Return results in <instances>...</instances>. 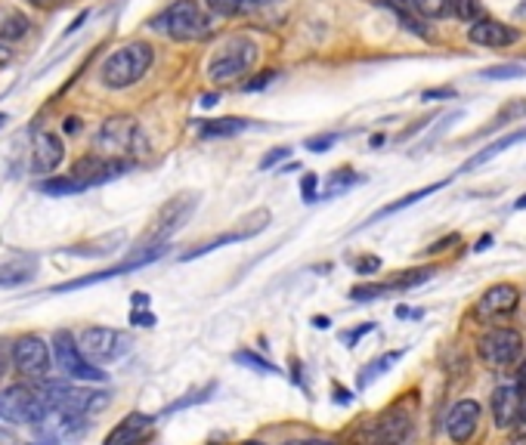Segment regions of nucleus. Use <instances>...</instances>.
Returning a JSON list of instances; mask_svg holds the SVG:
<instances>
[{"label":"nucleus","mask_w":526,"mask_h":445,"mask_svg":"<svg viewBox=\"0 0 526 445\" xmlns=\"http://www.w3.org/2000/svg\"><path fill=\"white\" fill-rule=\"evenodd\" d=\"M149 28L170 37V41L190 44L211 35V15L199 0H174V4L164 6L159 15L149 19Z\"/></svg>","instance_id":"nucleus-1"},{"label":"nucleus","mask_w":526,"mask_h":445,"mask_svg":"<svg viewBox=\"0 0 526 445\" xmlns=\"http://www.w3.org/2000/svg\"><path fill=\"white\" fill-rule=\"evenodd\" d=\"M152 62H155L152 44H146V41L124 44L103 59V66H99V81H103L108 90L133 87L137 81H143L146 72L152 68Z\"/></svg>","instance_id":"nucleus-2"},{"label":"nucleus","mask_w":526,"mask_h":445,"mask_svg":"<svg viewBox=\"0 0 526 445\" xmlns=\"http://www.w3.org/2000/svg\"><path fill=\"white\" fill-rule=\"evenodd\" d=\"M257 62V44L245 35L226 37L220 44V50L208 62V81L217 84V87H226V84L242 81Z\"/></svg>","instance_id":"nucleus-3"},{"label":"nucleus","mask_w":526,"mask_h":445,"mask_svg":"<svg viewBox=\"0 0 526 445\" xmlns=\"http://www.w3.org/2000/svg\"><path fill=\"white\" fill-rule=\"evenodd\" d=\"M149 148L143 127L128 115H115L108 118L97 134V152L108 158H130V155H143Z\"/></svg>","instance_id":"nucleus-4"},{"label":"nucleus","mask_w":526,"mask_h":445,"mask_svg":"<svg viewBox=\"0 0 526 445\" xmlns=\"http://www.w3.org/2000/svg\"><path fill=\"white\" fill-rule=\"evenodd\" d=\"M53 359H57L59 369L66 371V378L88 380V384H103L106 380V371H99V365L84 356L81 343L75 340L72 331L53 334Z\"/></svg>","instance_id":"nucleus-5"},{"label":"nucleus","mask_w":526,"mask_h":445,"mask_svg":"<svg viewBox=\"0 0 526 445\" xmlns=\"http://www.w3.org/2000/svg\"><path fill=\"white\" fill-rule=\"evenodd\" d=\"M10 362L22 378L44 380L46 374H50L53 353L41 334H22V338H15L10 343Z\"/></svg>","instance_id":"nucleus-6"},{"label":"nucleus","mask_w":526,"mask_h":445,"mask_svg":"<svg viewBox=\"0 0 526 445\" xmlns=\"http://www.w3.org/2000/svg\"><path fill=\"white\" fill-rule=\"evenodd\" d=\"M106 405H108L106 389H66L57 405V411H53V418H57L62 430L68 433V430H75V427H81L90 415L103 411Z\"/></svg>","instance_id":"nucleus-7"},{"label":"nucleus","mask_w":526,"mask_h":445,"mask_svg":"<svg viewBox=\"0 0 526 445\" xmlns=\"http://www.w3.org/2000/svg\"><path fill=\"white\" fill-rule=\"evenodd\" d=\"M195 207H199V195H195V192H186V195H177V198H170L168 205L159 210V217L152 220V229L146 232L143 245H168V238L174 236V232L183 229L186 223H190V217L195 214Z\"/></svg>","instance_id":"nucleus-8"},{"label":"nucleus","mask_w":526,"mask_h":445,"mask_svg":"<svg viewBox=\"0 0 526 445\" xmlns=\"http://www.w3.org/2000/svg\"><path fill=\"white\" fill-rule=\"evenodd\" d=\"M81 343L84 356L97 365H108V362H118L121 356H128L130 349V338L118 328H106V325H93L88 331H81Z\"/></svg>","instance_id":"nucleus-9"},{"label":"nucleus","mask_w":526,"mask_h":445,"mask_svg":"<svg viewBox=\"0 0 526 445\" xmlns=\"http://www.w3.org/2000/svg\"><path fill=\"white\" fill-rule=\"evenodd\" d=\"M477 353L490 369H511L523 356V338L514 328H490L477 343Z\"/></svg>","instance_id":"nucleus-10"},{"label":"nucleus","mask_w":526,"mask_h":445,"mask_svg":"<svg viewBox=\"0 0 526 445\" xmlns=\"http://www.w3.org/2000/svg\"><path fill=\"white\" fill-rule=\"evenodd\" d=\"M168 254V245H143L137 254L128 257L124 263H118V267H108L103 272H97V276H84V278H75V282H62V285H53L50 294H68V291H77V288H88V285H99V282H108V278H118V276H128L133 269H143L149 263H155L159 257Z\"/></svg>","instance_id":"nucleus-11"},{"label":"nucleus","mask_w":526,"mask_h":445,"mask_svg":"<svg viewBox=\"0 0 526 445\" xmlns=\"http://www.w3.org/2000/svg\"><path fill=\"white\" fill-rule=\"evenodd\" d=\"M526 405V371L492 389V420L499 430H511Z\"/></svg>","instance_id":"nucleus-12"},{"label":"nucleus","mask_w":526,"mask_h":445,"mask_svg":"<svg viewBox=\"0 0 526 445\" xmlns=\"http://www.w3.org/2000/svg\"><path fill=\"white\" fill-rule=\"evenodd\" d=\"M130 167L128 158H108V155H88V158L75 161L72 167V177L77 179V183H84L90 189V186H103L108 183V179L121 177L124 170Z\"/></svg>","instance_id":"nucleus-13"},{"label":"nucleus","mask_w":526,"mask_h":445,"mask_svg":"<svg viewBox=\"0 0 526 445\" xmlns=\"http://www.w3.org/2000/svg\"><path fill=\"white\" fill-rule=\"evenodd\" d=\"M434 267H424V269H406V272H399V276H394L390 282H378V285H356L350 291L353 300H359V303H366V300H378V297L384 294H394V291H409V288H418L424 282H430L434 278Z\"/></svg>","instance_id":"nucleus-14"},{"label":"nucleus","mask_w":526,"mask_h":445,"mask_svg":"<svg viewBox=\"0 0 526 445\" xmlns=\"http://www.w3.org/2000/svg\"><path fill=\"white\" fill-rule=\"evenodd\" d=\"M517 307H521V288L511 285V282H499L480 297L474 316L477 319H499V316H511Z\"/></svg>","instance_id":"nucleus-15"},{"label":"nucleus","mask_w":526,"mask_h":445,"mask_svg":"<svg viewBox=\"0 0 526 445\" xmlns=\"http://www.w3.org/2000/svg\"><path fill=\"white\" fill-rule=\"evenodd\" d=\"M468 41L477 44V46H492V50H505L521 41V31L505 25V22H496V19H480L468 28Z\"/></svg>","instance_id":"nucleus-16"},{"label":"nucleus","mask_w":526,"mask_h":445,"mask_svg":"<svg viewBox=\"0 0 526 445\" xmlns=\"http://www.w3.org/2000/svg\"><path fill=\"white\" fill-rule=\"evenodd\" d=\"M409 430H412V418L399 409H390V411H384L378 418V424L372 427L368 445H403Z\"/></svg>","instance_id":"nucleus-17"},{"label":"nucleus","mask_w":526,"mask_h":445,"mask_svg":"<svg viewBox=\"0 0 526 445\" xmlns=\"http://www.w3.org/2000/svg\"><path fill=\"white\" fill-rule=\"evenodd\" d=\"M477 424H480V405H477L474 399H461L449 409L446 433H449L452 442H468L470 436L477 433Z\"/></svg>","instance_id":"nucleus-18"},{"label":"nucleus","mask_w":526,"mask_h":445,"mask_svg":"<svg viewBox=\"0 0 526 445\" xmlns=\"http://www.w3.org/2000/svg\"><path fill=\"white\" fill-rule=\"evenodd\" d=\"M266 223H270V210H257L254 217L242 220V226H239L235 232H226V236H220V238H214V241H208V245H201V248H195V251L183 254V260H195V257L211 254V251H217V248H223V245H232V241H245V238H251V236H257V232H263Z\"/></svg>","instance_id":"nucleus-19"},{"label":"nucleus","mask_w":526,"mask_h":445,"mask_svg":"<svg viewBox=\"0 0 526 445\" xmlns=\"http://www.w3.org/2000/svg\"><path fill=\"white\" fill-rule=\"evenodd\" d=\"M62 158H66V146H62V139L57 134H50V130H44V134L35 139V158H31V170L46 177V174H53V170L59 167Z\"/></svg>","instance_id":"nucleus-20"},{"label":"nucleus","mask_w":526,"mask_h":445,"mask_svg":"<svg viewBox=\"0 0 526 445\" xmlns=\"http://www.w3.org/2000/svg\"><path fill=\"white\" fill-rule=\"evenodd\" d=\"M152 415H143V411H133V415H128L121 420V424L115 427L112 433L106 436L103 445H137L139 436H143L149 427H152Z\"/></svg>","instance_id":"nucleus-21"},{"label":"nucleus","mask_w":526,"mask_h":445,"mask_svg":"<svg viewBox=\"0 0 526 445\" xmlns=\"http://www.w3.org/2000/svg\"><path fill=\"white\" fill-rule=\"evenodd\" d=\"M37 260L35 257H13V260L0 263V288H15L35 278Z\"/></svg>","instance_id":"nucleus-22"},{"label":"nucleus","mask_w":526,"mask_h":445,"mask_svg":"<svg viewBox=\"0 0 526 445\" xmlns=\"http://www.w3.org/2000/svg\"><path fill=\"white\" fill-rule=\"evenodd\" d=\"M523 139H526V127H517V130H511V134H505L501 139H496V143H490V146H486L483 152H477L470 161H465V167H461V174H468V170H474V167H480V164L492 161V158H496V155L508 152V148L517 146V143H523Z\"/></svg>","instance_id":"nucleus-23"},{"label":"nucleus","mask_w":526,"mask_h":445,"mask_svg":"<svg viewBox=\"0 0 526 445\" xmlns=\"http://www.w3.org/2000/svg\"><path fill=\"white\" fill-rule=\"evenodd\" d=\"M31 22L26 13H19L15 6H0V41L4 44H13V41H22L28 35Z\"/></svg>","instance_id":"nucleus-24"},{"label":"nucleus","mask_w":526,"mask_h":445,"mask_svg":"<svg viewBox=\"0 0 526 445\" xmlns=\"http://www.w3.org/2000/svg\"><path fill=\"white\" fill-rule=\"evenodd\" d=\"M195 124H199V137H205V139L235 137V134H245L251 127L248 118H211V121H195Z\"/></svg>","instance_id":"nucleus-25"},{"label":"nucleus","mask_w":526,"mask_h":445,"mask_svg":"<svg viewBox=\"0 0 526 445\" xmlns=\"http://www.w3.org/2000/svg\"><path fill=\"white\" fill-rule=\"evenodd\" d=\"M384 6H394V10H406L415 15H424V19H437V15H446V0H381Z\"/></svg>","instance_id":"nucleus-26"},{"label":"nucleus","mask_w":526,"mask_h":445,"mask_svg":"<svg viewBox=\"0 0 526 445\" xmlns=\"http://www.w3.org/2000/svg\"><path fill=\"white\" fill-rule=\"evenodd\" d=\"M449 183V179H439V183H430V186H424V189H418V192H409L406 198H399V201H390L387 207H381L378 214L372 217L368 223H375V220H384V217H390V214H397V210H406V207H412V205H418L421 198H428V195H434V192H439L443 186Z\"/></svg>","instance_id":"nucleus-27"},{"label":"nucleus","mask_w":526,"mask_h":445,"mask_svg":"<svg viewBox=\"0 0 526 445\" xmlns=\"http://www.w3.org/2000/svg\"><path fill=\"white\" fill-rule=\"evenodd\" d=\"M403 356H406V349H390V353H381L378 359H372V362H368L366 369H363V374H359V387H368L375 378H381L384 371L394 369V365H397Z\"/></svg>","instance_id":"nucleus-28"},{"label":"nucleus","mask_w":526,"mask_h":445,"mask_svg":"<svg viewBox=\"0 0 526 445\" xmlns=\"http://www.w3.org/2000/svg\"><path fill=\"white\" fill-rule=\"evenodd\" d=\"M263 4H270V0H205L208 13L223 15V19H230V15L251 13V10H257V6H263Z\"/></svg>","instance_id":"nucleus-29"},{"label":"nucleus","mask_w":526,"mask_h":445,"mask_svg":"<svg viewBox=\"0 0 526 445\" xmlns=\"http://www.w3.org/2000/svg\"><path fill=\"white\" fill-rule=\"evenodd\" d=\"M446 15H452V19H461V22H480L486 19V10L480 0H446Z\"/></svg>","instance_id":"nucleus-30"},{"label":"nucleus","mask_w":526,"mask_h":445,"mask_svg":"<svg viewBox=\"0 0 526 445\" xmlns=\"http://www.w3.org/2000/svg\"><path fill=\"white\" fill-rule=\"evenodd\" d=\"M526 115V99H511V103H505L501 106V112L496 115V118L490 121V127H483L477 137H486V134H492V130H501V127H508V124H514V121H521Z\"/></svg>","instance_id":"nucleus-31"},{"label":"nucleus","mask_w":526,"mask_h":445,"mask_svg":"<svg viewBox=\"0 0 526 445\" xmlns=\"http://www.w3.org/2000/svg\"><path fill=\"white\" fill-rule=\"evenodd\" d=\"M356 183H363V177L353 174L350 167H341V170H335V174H328L325 189H322L319 198H335V195H341V192H350V186H356Z\"/></svg>","instance_id":"nucleus-32"},{"label":"nucleus","mask_w":526,"mask_h":445,"mask_svg":"<svg viewBox=\"0 0 526 445\" xmlns=\"http://www.w3.org/2000/svg\"><path fill=\"white\" fill-rule=\"evenodd\" d=\"M118 245H124V232H115V236H106L93 245H75V248H66V254H75V257H99V254H112L118 251Z\"/></svg>","instance_id":"nucleus-33"},{"label":"nucleus","mask_w":526,"mask_h":445,"mask_svg":"<svg viewBox=\"0 0 526 445\" xmlns=\"http://www.w3.org/2000/svg\"><path fill=\"white\" fill-rule=\"evenodd\" d=\"M37 189H41L44 195H77V192H88V186L77 183L72 174H66V177L41 179V183H37Z\"/></svg>","instance_id":"nucleus-34"},{"label":"nucleus","mask_w":526,"mask_h":445,"mask_svg":"<svg viewBox=\"0 0 526 445\" xmlns=\"http://www.w3.org/2000/svg\"><path fill=\"white\" fill-rule=\"evenodd\" d=\"M480 77H486V81H517V77H526V66H521V62H501V66L483 68Z\"/></svg>","instance_id":"nucleus-35"},{"label":"nucleus","mask_w":526,"mask_h":445,"mask_svg":"<svg viewBox=\"0 0 526 445\" xmlns=\"http://www.w3.org/2000/svg\"><path fill=\"white\" fill-rule=\"evenodd\" d=\"M239 365H248V369H254V371H261V374H279V369L273 362H266L263 356H257V353H251V349H239V353L232 356Z\"/></svg>","instance_id":"nucleus-36"},{"label":"nucleus","mask_w":526,"mask_h":445,"mask_svg":"<svg viewBox=\"0 0 526 445\" xmlns=\"http://www.w3.org/2000/svg\"><path fill=\"white\" fill-rule=\"evenodd\" d=\"M217 389V384H208L205 389H192L186 399H177L174 405H168L164 409V415H174V411H183V409H190V405H195V402H205V399H211V393Z\"/></svg>","instance_id":"nucleus-37"},{"label":"nucleus","mask_w":526,"mask_h":445,"mask_svg":"<svg viewBox=\"0 0 526 445\" xmlns=\"http://www.w3.org/2000/svg\"><path fill=\"white\" fill-rule=\"evenodd\" d=\"M276 77H279V72H276V68H266V72L254 75V77H248V81L242 84V90H245V93H257V90L270 87V84L276 81Z\"/></svg>","instance_id":"nucleus-38"},{"label":"nucleus","mask_w":526,"mask_h":445,"mask_svg":"<svg viewBox=\"0 0 526 445\" xmlns=\"http://www.w3.org/2000/svg\"><path fill=\"white\" fill-rule=\"evenodd\" d=\"M344 134H319V137H310L307 139V148H310V152H328V148H332L335 143H337V139H341Z\"/></svg>","instance_id":"nucleus-39"},{"label":"nucleus","mask_w":526,"mask_h":445,"mask_svg":"<svg viewBox=\"0 0 526 445\" xmlns=\"http://www.w3.org/2000/svg\"><path fill=\"white\" fill-rule=\"evenodd\" d=\"M316 186H319V177H316V174H304V179H301V198L307 201V205H313V201L319 198Z\"/></svg>","instance_id":"nucleus-40"},{"label":"nucleus","mask_w":526,"mask_h":445,"mask_svg":"<svg viewBox=\"0 0 526 445\" xmlns=\"http://www.w3.org/2000/svg\"><path fill=\"white\" fill-rule=\"evenodd\" d=\"M288 155H292V148L288 146H279V148H273V152H266L263 158H261V170H270V167H276L279 161H285Z\"/></svg>","instance_id":"nucleus-41"},{"label":"nucleus","mask_w":526,"mask_h":445,"mask_svg":"<svg viewBox=\"0 0 526 445\" xmlns=\"http://www.w3.org/2000/svg\"><path fill=\"white\" fill-rule=\"evenodd\" d=\"M378 269H381V260L375 254H366V257H359V260H356V272H359V276H375Z\"/></svg>","instance_id":"nucleus-42"},{"label":"nucleus","mask_w":526,"mask_h":445,"mask_svg":"<svg viewBox=\"0 0 526 445\" xmlns=\"http://www.w3.org/2000/svg\"><path fill=\"white\" fill-rule=\"evenodd\" d=\"M368 331H375V322H366V325L353 328V331H344V334H341V340H344V343H350V347H356V343L363 340Z\"/></svg>","instance_id":"nucleus-43"},{"label":"nucleus","mask_w":526,"mask_h":445,"mask_svg":"<svg viewBox=\"0 0 526 445\" xmlns=\"http://www.w3.org/2000/svg\"><path fill=\"white\" fill-rule=\"evenodd\" d=\"M130 322H133V325H139V328H152V325H155V312H139V309H133Z\"/></svg>","instance_id":"nucleus-44"},{"label":"nucleus","mask_w":526,"mask_h":445,"mask_svg":"<svg viewBox=\"0 0 526 445\" xmlns=\"http://www.w3.org/2000/svg\"><path fill=\"white\" fill-rule=\"evenodd\" d=\"M455 90L452 87H437V90H424L421 99H452Z\"/></svg>","instance_id":"nucleus-45"},{"label":"nucleus","mask_w":526,"mask_h":445,"mask_svg":"<svg viewBox=\"0 0 526 445\" xmlns=\"http://www.w3.org/2000/svg\"><path fill=\"white\" fill-rule=\"evenodd\" d=\"M523 440H526V405H523L521 418H517V424H514V442H523Z\"/></svg>","instance_id":"nucleus-46"},{"label":"nucleus","mask_w":526,"mask_h":445,"mask_svg":"<svg viewBox=\"0 0 526 445\" xmlns=\"http://www.w3.org/2000/svg\"><path fill=\"white\" fill-rule=\"evenodd\" d=\"M449 245H459V236H449V238H439L437 245H430L428 248V254H439V251H446Z\"/></svg>","instance_id":"nucleus-47"},{"label":"nucleus","mask_w":526,"mask_h":445,"mask_svg":"<svg viewBox=\"0 0 526 445\" xmlns=\"http://www.w3.org/2000/svg\"><path fill=\"white\" fill-rule=\"evenodd\" d=\"M31 6H41V10H53V6H62L68 4V0H28Z\"/></svg>","instance_id":"nucleus-48"},{"label":"nucleus","mask_w":526,"mask_h":445,"mask_svg":"<svg viewBox=\"0 0 526 445\" xmlns=\"http://www.w3.org/2000/svg\"><path fill=\"white\" fill-rule=\"evenodd\" d=\"M335 396H337V402H341V405H350V402H353V393H347L344 387H335Z\"/></svg>","instance_id":"nucleus-49"},{"label":"nucleus","mask_w":526,"mask_h":445,"mask_svg":"<svg viewBox=\"0 0 526 445\" xmlns=\"http://www.w3.org/2000/svg\"><path fill=\"white\" fill-rule=\"evenodd\" d=\"M62 130H66V134H77V130H81V121H77V118H68L66 124H62Z\"/></svg>","instance_id":"nucleus-50"},{"label":"nucleus","mask_w":526,"mask_h":445,"mask_svg":"<svg viewBox=\"0 0 526 445\" xmlns=\"http://www.w3.org/2000/svg\"><path fill=\"white\" fill-rule=\"evenodd\" d=\"M10 59H13V50H10V46H6L4 41H0V66H6Z\"/></svg>","instance_id":"nucleus-51"},{"label":"nucleus","mask_w":526,"mask_h":445,"mask_svg":"<svg viewBox=\"0 0 526 445\" xmlns=\"http://www.w3.org/2000/svg\"><path fill=\"white\" fill-rule=\"evenodd\" d=\"M285 445H335V442H325V440H294V442H285Z\"/></svg>","instance_id":"nucleus-52"},{"label":"nucleus","mask_w":526,"mask_h":445,"mask_svg":"<svg viewBox=\"0 0 526 445\" xmlns=\"http://www.w3.org/2000/svg\"><path fill=\"white\" fill-rule=\"evenodd\" d=\"M217 103H220V96H217V93H205V96H201V106H205V108L217 106Z\"/></svg>","instance_id":"nucleus-53"},{"label":"nucleus","mask_w":526,"mask_h":445,"mask_svg":"<svg viewBox=\"0 0 526 445\" xmlns=\"http://www.w3.org/2000/svg\"><path fill=\"white\" fill-rule=\"evenodd\" d=\"M133 307H137V309H139V307H149V294H139V291L133 294Z\"/></svg>","instance_id":"nucleus-54"},{"label":"nucleus","mask_w":526,"mask_h":445,"mask_svg":"<svg viewBox=\"0 0 526 445\" xmlns=\"http://www.w3.org/2000/svg\"><path fill=\"white\" fill-rule=\"evenodd\" d=\"M328 325H332L328 316H313V328H328Z\"/></svg>","instance_id":"nucleus-55"},{"label":"nucleus","mask_w":526,"mask_h":445,"mask_svg":"<svg viewBox=\"0 0 526 445\" xmlns=\"http://www.w3.org/2000/svg\"><path fill=\"white\" fill-rule=\"evenodd\" d=\"M492 245V236H483L480 241H477V248H474V251H486V248H490Z\"/></svg>","instance_id":"nucleus-56"},{"label":"nucleus","mask_w":526,"mask_h":445,"mask_svg":"<svg viewBox=\"0 0 526 445\" xmlns=\"http://www.w3.org/2000/svg\"><path fill=\"white\" fill-rule=\"evenodd\" d=\"M514 207H517V210H526V192L521 195V198L514 201Z\"/></svg>","instance_id":"nucleus-57"},{"label":"nucleus","mask_w":526,"mask_h":445,"mask_svg":"<svg viewBox=\"0 0 526 445\" xmlns=\"http://www.w3.org/2000/svg\"><path fill=\"white\" fill-rule=\"evenodd\" d=\"M245 445H263V442H245Z\"/></svg>","instance_id":"nucleus-58"},{"label":"nucleus","mask_w":526,"mask_h":445,"mask_svg":"<svg viewBox=\"0 0 526 445\" xmlns=\"http://www.w3.org/2000/svg\"><path fill=\"white\" fill-rule=\"evenodd\" d=\"M137 445H139V442H137Z\"/></svg>","instance_id":"nucleus-59"}]
</instances>
